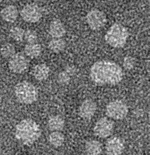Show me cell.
Here are the masks:
<instances>
[{"instance_id": "obj_10", "label": "cell", "mask_w": 150, "mask_h": 155, "mask_svg": "<svg viewBox=\"0 0 150 155\" xmlns=\"http://www.w3.org/2000/svg\"><path fill=\"white\" fill-rule=\"evenodd\" d=\"M123 140L118 137H112L105 143V152L107 155H120L124 151Z\"/></svg>"}, {"instance_id": "obj_8", "label": "cell", "mask_w": 150, "mask_h": 155, "mask_svg": "<svg viewBox=\"0 0 150 155\" xmlns=\"http://www.w3.org/2000/svg\"><path fill=\"white\" fill-rule=\"evenodd\" d=\"M21 16L24 21L29 23L38 22L42 18V10L36 4H28L21 10Z\"/></svg>"}, {"instance_id": "obj_6", "label": "cell", "mask_w": 150, "mask_h": 155, "mask_svg": "<svg viewBox=\"0 0 150 155\" xmlns=\"http://www.w3.org/2000/svg\"><path fill=\"white\" fill-rule=\"evenodd\" d=\"M114 124L113 121L108 117L100 118L95 124L93 132L95 136L99 138L105 139L109 137L113 133Z\"/></svg>"}, {"instance_id": "obj_25", "label": "cell", "mask_w": 150, "mask_h": 155, "mask_svg": "<svg viewBox=\"0 0 150 155\" xmlns=\"http://www.w3.org/2000/svg\"><path fill=\"white\" fill-rule=\"evenodd\" d=\"M12 1H20V0H12Z\"/></svg>"}, {"instance_id": "obj_20", "label": "cell", "mask_w": 150, "mask_h": 155, "mask_svg": "<svg viewBox=\"0 0 150 155\" xmlns=\"http://www.w3.org/2000/svg\"><path fill=\"white\" fill-rule=\"evenodd\" d=\"M65 41L62 38H53L48 43L49 49L56 53L62 51L65 49Z\"/></svg>"}, {"instance_id": "obj_15", "label": "cell", "mask_w": 150, "mask_h": 155, "mask_svg": "<svg viewBox=\"0 0 150 155\" xmlns=\"http://www.w3.org/2000/svg\"><path fill=\"white\" fill-rule=\"evenodd\" d=\"M85 152L86 155H100L102 152L101 143L94 139L88 140L85 145Z\"/></svg>"}, {"instance_id": "obj_17", "label": "cell", "mask_w": 150, "mask_h": 155, "mask_svg": "<svg viewBox=\"0 0 150 155\" xmlns=\"http://www.w3.org/2000/svg\"><path fill=\"white\" fill-rule=\"evenodd\" d=\"M76 69L73 66L67 67L66 68L60 72L57 75V82L61 85H67L70 81L71 78L75 73Z\"/></svg>"}, {"instance_id": "obj_13", "label": "cell", "mask_w": 150, "mask_h": 155, "mask_svg": "<svg viewBox=\"0 0 150 155\" xmlns=\"http://www.w3.org/2000/svg\"><path fill=\"white\" fill-rule=\"evenodd\" d=\"M1 16L4 21L7 22H13L18 18V10L15 5H7L1 10Z\"/></svg>"}, {"instance_id": "obj_26", "label": "cell", "mask_w": 150, "mask_h": 155, "mask_svg": "<svg viewBox=\"0 0 150 155\" xmlns=\"http://www.w3.org/2000/svg\"><path fill=\"white\" fill-rule=\"evenodd\" d=\"M2 1H3V0H0V2H1Z\"/></svg>"}, {"instance_id": "obj_4", "label": "cell", "mask_w": 150, "mask_h": 155, "mask_svg": "<svg viewBox=\"0 0 150 155\" xmlns=\"http://www.w3.org/2000/svg\"><path fill=\"white\" fill-rule=\"evenodd\" d=\"M15 94L17 100L23 104H31L38 97V91L36 87L28 81L18 83L15 87Z\"/></svg>"}, {"instance_id": "obj_18", "label": "cell", "mask_w": 150, "mask_h": 155, "mask_svg": "<svg viewBox=\"0 0 150 155\" xmlns=\"http://www.w3.org/2000/svg\"><path fill=\"white\" fill-rule=\"evenodd\" d=\"M24 52L26 56L30 58H36L40 56L42 52V47L39 44H27L24 47Z\"/></svg>"}, {"instance_id": "obj_1", "label": "cell", "mask_w": 150, "mask_h": 155, "mask_svg": "<svg viewBox=\"0 0 150 155\" xmlns=\"http://www.w3.org/2000/svg\"><path fill=\"white\" fill-rule=\"evenodd\" d=\"M90 78L95 84L100 85L118 84L123 79L122 68L116 62L108 60H100L91 67Z\"/></svg>"}, {"instance_id": "obj_5", "label": "cell", "mask_w": 150, "mask_h": 155, "mask_svg": "<svg viewBox=\"0 0 150 155\" xmlns=\"http://www.w3.org/2000/svg\"><path fill=\"white\" fill-rule=\"evenodd\" d=\"M105 113L110 119L116 120H122L126 117L128 113V107L124 102L117 99L107 104Z\"/></svg>"}, {"instance_id": "obj_3", "label": "cell", "mask_w": 150, "mask_h": 155, "mask_svg": "<svg viewBox=\"0 0 150 155\" xmlns=\"http://www.w3.org/2000/svg\"><path fill=\"white\" fill-rule=\"evenodd\" d=\"M128 31L123 25L115 23L112 24L105 35L106 42L114 48L123 47L128 39Z\"/></svg>"}, {"instance_id": "obj_7", "label": "cell", "mask_w": 150, "mask_h": 155, "mask_svg": "<svg viewBox=\"0 0 150 155\" xmlns=\"http://www.w3.org/2000/svg\"><path fill=\"white\" fill-rule=\"evenodd\" d=\"M86 21L91 29L97 30L104 27L106 22V18L102 11L94 8L87 13Z\"/></svg>"}, {"instance_id": "obj_21", "label": "cell", "mask_w": 150, "mask_h": 155, "mask_svg": "<svg viewBox=\"0 0 150 155\" xmlns=\"http://www.w3.org/2000/svg\"><path fill=\"white\" fill-rule=\"evenodd\" d=\"M24 30L20 27L15 26L10 28L9 34L10 37L17 42H21L24 39Z\"/></svg>"}, {"instance_id": "obj_14", "label": "cell", "mask_w": 150, "mask_h": 155, "mask_svg": "<svg viewBox=\"0 0 150 155\" xmlns=\"http://www.w3.org/2000/svg\"><path fill=\"white\" fill-rule=\"evenodd\" d=\"M32 73L33 76L36 80L44 81L49 76L50 68L45 64H39L33 67Z\"/></svg>"}, {"instance_id": "obj_2", "label": "cell", "mask_w": 150, "mask_h": 155, "mask_svg": "<svg viewBox=\"0 0 150 155\" xmlns=\"http://www.w3.org/2000/svg\"><path fill=\"white\" fill-rule=\"evenodd\" d=\"M41 130L39 125L31 119L21 120L15 127V138L22 144L30 145L41 136Z\"/></svg>"}, {"instance_id": "obj_16", "label": "cell", "mask_w": 150, "mask_h": 155, "mask_svg": "<svg viewBox=\"0 0 150 155\" xmlns=\"http://www.w3.org/2000/svg\"><path fill=\"white\" fill-rule=\"evenodd\" d=\"M49 130L52 131H60L65 127V120L59 115H54L50 117L47 122Z\"/></svg>"}, {"instance_id": "obj_11", "label": "cell", "mask_w": 150, "mask_h": 155, "mask_svg": "<svg viewBox=\"0 0 150 155\" xmlns=\"http://www.w3.org/2000/svg\"><path fill=\"white\" fill-rule=\"evenodd\" d=\"M97 110V105L96 102L90 99L84 100L79 108V116L85 119H91L94 115Z\"/></svg>"}, {"instance_id": "obj_23", "label": "cell", "mask_w": 150, "mask_h": 155, "mask_svg": "<svg viewBox=\"0 0 150 155\" xmlns=\"http://www.w3.org/2000/svg\"><path fill=\"white\" fill-rule=\"evenodd\" d=\"M24 39L28 44L35 43L38 39V35L33 30H27L24 32Z\"/></svg>"}, {"instance_id": "obj_9", "label": "cell", "mask_w": 150, "mask_h": 155, "mask_svg": "<svg viewBox=\"0 0 150 155\" xmlns=\"http://www.w3.org/2000/svg\"><path fill=\"white\" fill-rule=\"evenodd\" d=\"M28 67V61L22 53H15L8 61L10 70L15 73H22Z\"/></svg>"}, {"instance_id": "obj_12", "label": "cell", "mask_w": 150, "mask_h": 155, "mask_svg": "<svg viewBox=\"0 0 150 155\" xmlns=\"http://www.w3.org/2000/svg\"><path fill=\"white\" fill-rule=\"evenodd\" d=\"M65 28L59 19L53 20L49 27V33L54 38H61L65 34Z\"/></svg>"}, {"instance_id": "obj_19", "label": "cell", "mask_w": 150, "mask_h": 155, "mask_svg": "<svg viewBox=\"0 0 150 155\" xmlns=\"http://www.w3.org/2000/svg\"><path fill=\"white\" fill-rule=\"evenodd\" d=\"M49 143L54 147H61L65 140L64 135L60 131H52L48 137Z\"/></svg>"}, {"instance_id": "obj_24", "label": "cell", "mask_w": 150, "mask_h": 155, "mask_svg": "<svg viewBox=\"0 0 150 155\" xmlns=\"http://www.w3.org/2000/svg\"><path fill=\"white\" fill-rule=\"evenodd\" d=\"M135 65V59L131 56L128 55L125 56L123 61V66L127 70H132Z\"/></svg>"}, {"instance_id": "obj_22", "label": "cell", "mask_w": 150, "mask_h": 155, "mask_svg": "<svg viewBox=\"0 0 150 155\" xmlns=\"http://www.w3.org/2000/svg\"><path fill=\"white\" fill-rule=\"evenodd\" d=\"M0 52L4 58H10L15 54V48L10 43H5L0 48Z\"/></svg>"}]
</instances>
